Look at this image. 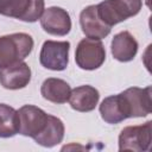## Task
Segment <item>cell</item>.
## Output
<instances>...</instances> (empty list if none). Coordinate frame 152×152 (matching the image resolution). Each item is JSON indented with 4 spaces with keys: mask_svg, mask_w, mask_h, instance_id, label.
<instances>
[{
    "mask_svg": "<svg viewBox=\"0 0 152 152\" xmlns=\"http://www.w3.org/2000/svg\"><path fill=\"white\" fill-rule=\"evenodd\" d=\"M33 39L24 32L0 37V69L23 62L33 49Z\"/></svg>",
    "mask_w": 152,
    "mask_h": 152,
    "instance_id": "1",
    "label": "cell"
},
{
    "mask_svg": "<svg viewBox=\"0 0 152 152\" xmlns=\"http://www.w3.org/2000/svg\"><path fill=\"white\" fill-rule=\"evenodd\" d=\"M116 96L125 120L128 118H144L152 110L150 86L145 88L131 87Z\"/></svg>",
    "mask_w": 152,
    "mask_h": 152,
    "instance_id": "2",
    "label": "cell"
},
{
    "mask_svg": "<svg viewBox=\"0 0 152 152\" xmlns=\"http://www.w3.org/2000/svg\"><path fill=\"white\" fill-rule=\"evenodd\" d=\"M96 6L100 18L112 27L137 15L142 7V0H104Z\"/></svg>",
    "mask_w": 152,
    "mask_h": 152,
    "instance_id": "3",
    "label": "cell"
},
{
    "mask_svg": "<svg viewBox=\"0 0 152 152\" xmlns=\"http://www.w3.org/2000/svg\"><path fill=\"white\" fill-rule=\"evenodd\" d=\"M44 0H0V14L25 23H34L40 19Z\"/></svg>",
    "mask_w": 152,
    "mask_h": 152,
    "instance_id": "4",
    "label": "cell"
},
{
    "mask_svg": "<svg viewBox=\"0 0 152 152\" xmlns=\"http://www.w3.org/2000/svg\"><path fill=\"white\" fill-rule=\"evenodd\" d=\"M152 140V121L142 125L127 126L119 134V150L145 152L151 147Z\"/></svg>",
    "mask_w": 152,
    "mask_h": 152,
    "instance_id": "5",
    "label": "cell"
},
{
    "mask_svg": "<svg viewBox=\"0 0 152 152\" xmlns=\"http://www.w3.org/2000/svg\"><path fill=\"white\" fill-rule=\"evenodd\" d=\"M106 61V49L101 39L83 38L77 44L75 62L83 70H95Z\"/></svg>",
    "mask_w": 152,
    "mask_h": 152,
    "instance_id": "6",
    "label": "cell"
},
{
    "mask_svg": "<svg viewBox=\"0 0 152 152\" xmlns=\"http://www.w3.org/2000/svg\"><path fill=\"white\" fill-rule=\"evenodd\" d=\"M70 43L66 40H45L39 53L40 64L53 71H62L66 69L69 63Z\"/></svg>",
    "mask_w": 152,
    "mask_h": 152,
    "instance_id": "7",
    "label": "cell"
},
{
    "mask_svg": "<svg viewBox=\"0 0 152 152\" xmlns=\"http://www.w3.org/2000/svg\"><path fill=\"white\" fill-rule=\"evenodd\" d=\"M19 133L24 137L34 138L45 127L48 116L42 108L33 104H25L19 108Z\"/></svg>",
    "mask_w": 152,
    "mask_h": 152,
    "instance_id": "8",
    "label": "cell"
},
{
    "mask_svg": "<svg viewBox=\"0 0 152 152\" xmlns=\"http://www.w3.org/2000/svg\"><path fill=\"white\" fill-rule=\"evenodd\" d=\"M40 25L49 34L66 36L71 30V19L64 8L51 6L44 10L40 17Z\"/></svg>",
    "mask_w": 152,
    "mask_h": 152,
    "instance_id": "9",
    "label": "cell"
},
{
    "mask_svg": "<svg viewBox=\"0 0 152 152\" xmlns=\"http://www.w3.org/2000/svg\"><path fill=\"white\" fill-rule=\"evenodd\" d=\"M80 25L84 36L91 39L106 38L112 30V27L100 18L96 5H89L82 10L80 13Z\"/></svg>",
    "mask_w": 152,
    "mask_h": 152,
    "instance_id": "10",
    "label": "cell"
},
{
    "mask_svg": "<svg viewBox=\"0 0 152 152\" xmlns=\"http://www.w3.org/2000/svg\"><path fill=\"white\" fill-rule=\"evenodd\" d=\"M31 81V69L23 61L14 65L0 69V84L5 89L18 90L25 88Z\"/></svg>",
    "mask_w": 152,
    "mask_h": 152,
    "instance_id": "11",
    "label": "cell"
},
{
    "mask_svg": "<svg viewBox=\"0 0 152 152\" xmlns=\"http://www.w3.org/2000/svg\"><path fill=\"white\" fill-rule=\"evenodd\" d=\"M100 100V93L96 88L89 84L76 87L71 90L69 96L70 107L76 112H91L95 109Z\"/></svg>",
    "mask_w": 152,
    "mask_h": 152,
    "instance_id": "12",
    "label": "cell"
},
{
    "mask_svg": "<svg viewBox=\"0 0 152 152\" xmlns=\"http://www.w3.org/2000/svg\"><path fill=\"white\" fill-rule=\"evenodd\" d=\"M139 45L137 39L128 31H121L116 33L110 43V51L113 57L122 63L131 62L135 57Z\"/></svg>",
    "mask_w": 152,
    "mask_h": 152,
    "instance_id": "13",
    "label": "cell"
},
{
    "mask_svg": "<svg viewBox=\"0 0 152 152\" xmlns=\"http://www.w3.org/2000/svg\"><path fill=\"white\" fill-rule=\"evenodd\" d=\"M64 124L63 121L53 115L48 116V122L44 127V129L33 138V140L44 147H53L56 145H58L59 142H62L63 138H64Z\"/></svg>",
    "mask_w": 152,
    "mask_h": 152,
    "instance_id": "14",
    "label": "cell"
},
{
    "mask_svg": "<svg viewBox=\"0 0 152 152\" xmlns=\"http://www.w3.org/2000/svg\"><path fill=\"white\" fill-rule=\"evenodd\" d=\"M70 93H71V88L69 83L62 78L49 77L43 82L40 87L42 96L45 100L57 104L65 103L69 100Z\"/></svg>",
    "mask_w": 152,
    "mask_h": 152,
    "instance_id": "15",
    "label": "cell"
},
{
    "mask_svg": "<svg viewBox=\"0 0 152 152\" xmlns=\"http://www.w3.org/2000/svg\"><path fill=\"white\" fill-rule=\"evenodd\" d=\"M19 133V115L13 107L0 103V138H11Z\"/></svg>",
    "mask_w": 152,
    "mask_h": 152,
    "instance_id": "16",
    "label": "cell"
},
{
    "mask_svg": "<svg viewBox=\"0 0 152 152\" xmlns=\"http://www.w3.org/2000/svg\"><path fill=\"white\" fill-rule=\"evenodd\" d=\"M99 110H100L102 120L106 121L107 124L115 125V124H119L125 120V118L120 110V106H119L116 95H112V96L103 99V101L101 102V104L99 107Z\"/></svg>",
    "mask_w": 152,
    "mask_h": 152,
    "instance_id": "17",
    "label": "cell"
}]
</instances>
